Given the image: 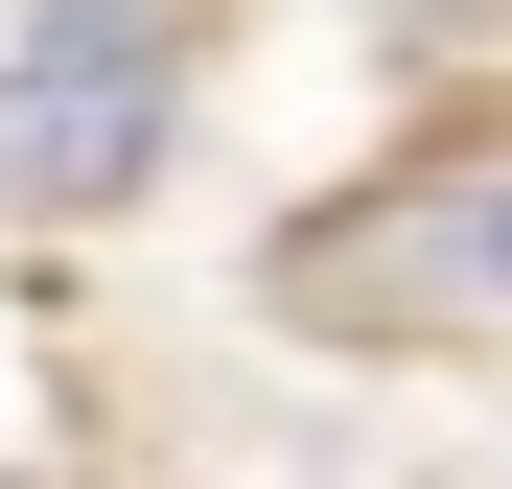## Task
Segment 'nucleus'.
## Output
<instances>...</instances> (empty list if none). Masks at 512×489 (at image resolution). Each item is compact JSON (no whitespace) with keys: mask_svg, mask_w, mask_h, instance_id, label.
<instances>
[{"mask_svg":"<svg viewBox=\"0 0 512 489\" xmlns=\"http://www.w3.org/2000/svg\"><path fill=\"white\" fill-rule=\"evenodd\" d=\"M256 303L303 350H512V140H396L326 210H280Z\"/></svg>","mask_w":512,"mask_h":489,"instance_id":"obj_1","label":"nucleus"},{"mask_svg":"<svg viewBox=\"0 0 512 489\" xmlns=\"http://www.w3.org/2000/svg\"><path fill=\"white\" fill-rule=\"evenodd\" d=\"M187 0H24L0 24V233H117L163 163H187Z\"/></svg>","mask_w":512,"mask_h":489,"instance_id":"obj_2","label":"nucleus"}]
</instances>
